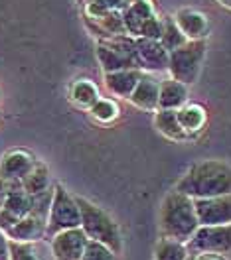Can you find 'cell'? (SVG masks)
<instances>
[{"mask_svg":"<svg viewBox=\"0 0 231 260\" xmlns=\"http://www.w3.org/2000/svg\"><path fill=\"white\" fill-rule=\"evenodd\" d=\"M188 103V85L176 79H164L160 81V93H158V109H172L178 111Z\"/></svg>","mask_w":231,"mask_h":260,"instance_id":"cell-17","label":"cell"},{"mask_svg":"<svg viewBox=\"0 0 231 260\" xmlns=\"http://www.w3.org/2000/svg\"><path fill=\"white\" fill-rule=\"evenodd\" d=\"M123 22L127 34L132 38H152L160 40L162 36V20L156 16L149 0H134L123 10Z\"/></svg>","mask_w":231,"mask_h":260,"instance_id":"cell-7","label":"cell"},{"mask_svg":"<svg viewBox=\"0 0 231 260\" xmlns=\"http://www.w3.org/2000/svg\"><path fill=\"white\" fill-rule=\"evenodd\" d=\"M219 2H221L225 8H231V0H219Z\"/></svg>","mask_w":231,"mask_h":260,"instance_id":"cell-30","label":"cell"},{"mask_svg":"<svg viewBox=\"0 0 231 260\" xmlns=\"http://www.w3.org/2000/svg\"><path fill=\"white\" fill-rule=\"evenodd\" d=\"M136 51L142 71L160 73L168 69V51L160 44V40L152 38H136Z\"/></svg>","mask_w":231,"mask_h":260,"instance_id":"cell-12","label":"cell"},{"mask_svg":"<svg viewBox=\"0 0 231 260\" xmlns=\"http://www.w3.org/2000/svg\"><path fill=\"white\" fill-rule=\"evenodd\" d=\"M176 191L192 199H206L231 193V166L219 160H201L194 164L176 183Z\"/></svg>","mask_w":231,"mask_h":260,"instance_id":"cell-1","label":"cell"},{"mask_svg":"<svg viewBox=\"0 0 231 260\" xmlns=\"http://www.w3.org/2000/svg\"><path fill=\"white\" fill-rule=\"evenodd\" d=\"M81 227V211L77 205L75 195H71L64 185H53L50 213H48V229L46 237L51 239L53 235L67 231V229Z\"/></svg>","mask_w":231,"mask_h":260,"instance_id":"cell-6","label":"cell"},{"mask_svg":"<svg viewBox=\"0 0 231 260\" xmlns=\"http://www.w3.org/2000/svg\"><path fill=\"white\" fill-rule=\"evenodd\" d=\"M174 20H176L178 28L188 40H206V36L210 32L208 16L204 12H199V10H194V8L178 10Z\"/></svg>","mask_w":231,"mask_h":260,"instance_id":"cell-15","label":"cell"},{"mask_svg":"<svg viewBox=\"0 0 231 260\" xmlns=\"http://www.w3.org/2000/svg\"><path fill=\"white\" fill-rule=\"evenodd\" d=\"M206 57V40H188L182 48L168 53V71L172 79L184 85L196 83Z\"/></svg>","mask_w":231,"mask_h":260,"instance_id":"cell-5","label":"cell"},{"mask_svg":"<svg viewBox=\"0 0 231 260\" xmlns=\"http://www.w3.org/2000/svg\"><path fill=\"white\" fill-rule=\"evenodd\" d=\"M188 254L190 252L186 244L168 237H162L154 248V260H186Z\"/></svg>","mask_w":231,"mask_h":260,"instance_id":"cell-21","label":"cell"},{"mask_svg":"<svg viewBox=\"0 0 231 260\" xmlns=\"http://www.w3.org/2000/svg\"><path fill=\"white\" fill-rule=\"evenodd\" d=\"M77 2H79V4H85V2H89V0H77Z\"/></svg>","mask_w":231,"mask_h":260,"instance_id":"cell-31","label":"cell"},{"mask_svg":"<svg viewBox=\"0 0 231 260\" xmlns=\"http://www.w3.org/2000/svg\"><path fill=\"white\" fill-rule=\"evenodd\" d=\"M51 241V254L55 260H81L85 246L89 243L87 235L81 227L67 229L53 235Z\"/></svg>","mask_w":231,"mask_h":260,"instance_id":"cell-10","label":"cell"},{"mask_svg":"<svg viewBox=\"0 0 231 260\" xmlns=\"http://www.w3.org/2000/svg\"><path fill=\"white\" fill-rule=\"evenodd\" d=\"M199 221L194 199L190 195L180 193V191H170L162 201L160 207V229L162 237L188 243L192 235L198 231Z\"/></svg>","mask_w":231,"mask_h":260,"instance_id":"cell-2","label":"cell"},{"mask_svg":"<svg viewBox=\"0 0 231 260\" xmlns=\"http://www.w3.org/2000/svg\"><path fill=\"white\" fill-rule=\"evenodd\" d=\"M69 95H71V99H73L79 107H85V109H91V107L101 99L97 87L91 81H87V79H79V81L73 83Z\"/></svg>","mask_w":231,"mask_h":260,"instance_id":"cell-23","label":"cell"},{"mask_svg":"<svg viewBox=\"0 0 231 260\" xmlns=\"http://www.w3.org/2000/svg\"><path fill=\"white\" fill-rule=\"evenodd\" d=\"M154 126L158 128L160 134H164L166 138L182 142L186 138H190V134L182 128L180 120H178V113L172 109H158L154 114Z\"/></svg>","mask_w":231,"mask_h":260,"instance_id":"cell-18","label":"cell"},{"mask_svg":"<svg viewBox=\"0 0 231 260\" xmlns=\"http://www.w3.org/2000/svg\"><path fill=\"white\" fill-rule=\"evenodd\" d=\"M176 113H178V120H180L182 128L186 130L190 136L199 132L206 124V109L199 107V105H188L186 103Z\"/></svg>","mask_w":231,"mask_h":260,"instance_id":"cell-19","label":"cell"},{"mask_svg":"<svg viewBox=\"0 0 231 260\" xmlns=\"http://www.w3.org/2000/svg\"><path fill=\"white\" fill-rule=\"evenodd\" d=\"M34 195H30L20 181H10V191L4 199V205L0 209V229L6 231L14 223H18L22 217H26L32 211Z\"/></svg>","mask_w":231,"mask_h":260,"instance_id":"cell-9","label":"cell"},{"mask_svg":"<svg viewBox=\"0 0 231 260\" xmlns=\"http://www.w3.org/2000/svg\"><path fill=\"white\" fill-rule=\"evenodd\" d=\"M8 191H10V181H6V179L0 176V209L4 205V199H6Z\"/></svg>","mask_w":231,"mask_h":260,"instance_id":"cell-29","label":"cell"},{"mask_svg":"<svg viewBox=\"0 0 231 260\" xmlns=\"http://www.w3.org/2000/svg\"><path fill=\"white\" fill-rule=\"evenodd\" d=\"M36 162L38 160L34 158L30 152H24V150L8 152L0 160V176L6 179V181H22V179L32 172Z\"/></svg>","mask_w":231,"mask_h":260,"instance_id":"cell-13","label":"cell"},{"mask_svg":"<svg viewBox=\"0 0 231 260\" xmlns=\"http://www.w3.org/2000/svg\"><path fill=\"white\" fill-rule=\"evenodd\" d=\"M190 254L210 252L231 260V223L229 225H199L186 243Z\"/></svg>","mask_w":231,"mask_h":260,"instance_id":"cell-8","label":"cell"},{"mask_svg":"<svg viewBox=\"0 0 231 260\" xmlns=\"http://www.w3.org/2000/svg\"><path fill=\"white\" fill-rule=\"evenodd\" d=\"M158 93H160V81L152 75V73H142L140 81L136 85V89L132 91L131 103L136 105L142 111L156 113L158 111Z\"/></svg>","mask_w":231,"mask_h":260,"instance_id":"cell-14","label":"cell"},{"mask_svg":"<svg viewBox=\"0 0 231 260\" xmlns=\"http://www.w3.org/2000/svg\"><path fill=\"white\" fill-rule=\"evenodd\" d=\"M79 211H81V229L87 235L89 241H97V243L109 246L113 252L121 254L123 250V237H121V229L115 223V219L107 211H103L99 205L91 203L85 197H75Z\"/></svg>","mask_w":231,"mask_h":260,"instance_id":"cell-3","label":"cell"},{"mask_svg":"<svg viewBox=\"0 0 231 260\" xmlns=\"http://www.w3.org/2000/svg\"><path fill=\"white\" fill-rule=\"evenodd\" d=\"M20 183H22V187H24L30 195L44 193L46 189H50L51 187L50 172H48V168H46L42 162H36V166L32 168V172L22 179Z\"/></svg>","mask_w":231,"mask_h":260,"instance_id":"cell-20","label":"cell"},{"mask_svg":"<svg viewBox=\"0 0 231 260\" xmlns=\"http://www.w3.org/2000/svg\"><path fill=\"white\" fill-rule=\"evenodd\" d=\"M97 59L105 73L121 69H142L136 51V38L129 34L101 40L97 44Z\"/></svg>","mask_w":231,"mask_h":260,"instance_id":"cell-4","label":"cell"},{"mask_svg":"<svg viewBox=\"0 0 231 260\" xmlns=\"http://www.w3.org/2000/svg\"><path fill=\"white\" fill-rule=\"evenodd\" d=\"M142 69H121V71H111L105 73V85L107 89L123 99H131L132 91L136 89V85L142 77Z\"/></svg>","mask_w":231,"mask_h":260,"instance_id":"cell-16","label":"cell"},{"mask_svg":"<svg viewBox=\"0 0 231 260\" xmlns=\"http://www.w3.org/2000/svg\"><path fill=\"white\" fill-rule=\"evenodd\" d=\"M199 225H229L231 223V193L194 199Z\"/></svg>","mask_w":231,"mask_h":260,"instance_id":"cell-11","label":"cell"},{"mask_svg":"<svg viewBox=\"0 0 231 260\" xmlns=\"http://www.w3.org/2000/svg\"><path fill=\"white\" fill-rule=\"evenodd\" d=\"M81 260H121L119 254L113 252L109 246L97 243V241H89L85 246V252H83Z\"/></svg>","mask_w":231,"mask_h":260,"instance_id":"cell-25","label":"cell"},{"mask_svg":"<svg viewBox=\"0 0 231 260\" xmlns=\"http://www.w3.org/2000/svg\"><path fill=\"white\" fill-rule=\"evenodd\" d=\"M10 260H42L38 256L34 243H18L10 241Z\"/></svg>","mask_w":231,"mask_h":260,"instance_id":"cell-26","label":"cell"},{"mask_svg":"<svg viewBox=\"0 0 231 260\" xmlns=\"http://www.w3.org/2000/svg\"><path fill=\"white\" fill-rule=\"evenodd\" d=\"M186 260H225L223 256L217 254H210V252H199V254H188Z\"/></svg>","mask_w":231,"mask_h":260,"instance_id":"cell-28","label":"cell"},{"mask_svg":"<svg viewBox=\"0 0 231 260\" xmlns=\"http://www.w3.org/2000/svg\"><path fill=\"white\" fill-rule=\"evenodd\" d=\"M188 42V38L182 34V30L178 28L174 16H166L162 18V36H160V44L164 46V49L170 53L174 49L182 48L184 44Z\"/></svg>","mask_w":231,"mask_h":260,"instance_id":"cell-22","label":"cell"},{"mask_svg":"<svg viewBox=\"0 0 231 260\" xmlns=\"http://www.w3.org/2000/svg\"><path fill=\"white\" fill-rule=\"evenodd\" d=\"M91 116L99 122H113L117 116H119V107L113 99H99L91 109Z\"/></svg>","mask_w":231,"mask_h":260,"instance_id":"cell-24","label":"cell"},{"mask_svg":"<svg viewBox=\"0 0 231 260\" xmlns=\"http://www.w3.org/2000/svg\"><path fill=\"white\" fill-rule=\"evenodd\" d=\"M0 260H10V239L0 229Z\"/></svg>","mask_w":231,"mask_h":260,"instance_id":"cell-27","label":"cell"}]
</instances>
